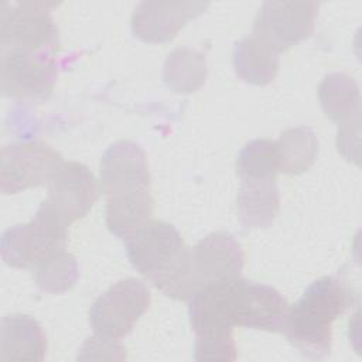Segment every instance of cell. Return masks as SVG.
I'll return each instance as SVG.
<instances>
[{
  "label": "cell",
  "instance_id": "6da1fadb",
  "mask_svg": "<svg viewBox=\"0 0 362 362\" xmlns=\"http://www.w3.org/2000/svg\"><path fill=\"white\" fill-rule=\"evenodd\" d=\"M124 242L130 263L156 288L170 298L189 300L195 293L191 247L175 226L150 219Z\"/></svg>",
  "mask_w": 362,
  "mask_h": 362
},
{
  "label": "cell",
  "instance_id": "7a4b0ae2",
  "mask_svg": "<svg viewBox=\"0 0 362 362\" xmlns=\"http://www.w3.org/2000/svg\"><path fill=\"white\" fill-rule=\"evenodd\" d=\"M352 303L354 291L346 281L324 276L311 283L288 308L283 332L303 355L321 359L331 351L332 322Z\"/></svg>",
  "mask_w": 362,
  "mask_h": 362
},
{
  "label": "cell",
  "instance_id": "3957f363",
  "mask_svg": "<svg viewBox=\"0 0 362 362\" xmlns=\"http://www.w3.org/2000/svg\"><path fill=\"white\" fill-rule=\"evenodd\" d=\"M71 223L47 199L27 223L8 228L1 236V259L18 269H35L65 249Z\"/></svg>",
  "mask_w": 362,
  "mask_h": 362
},
{
  "label": "cell",
  "instance_id": "277c9868",
  "mask_svg": "<svg viewBox=\"0 0 362 362\" xmlns=\"http://www.w3.org/2000/svg\"><path fill=\"white\" fill-rule=\"evenodd\" d=\"M45 1H3L0 8L1 47L52 55L59 49V35Z\"/></svg>",
  "mask_w": 362,
  "mask_h": 362
},
{
  "label": "cell",
  "instance_id": "5b68a950",
  "mask_svg": "<svg viewBox=\"0 0 362 362\" xmlns=\"http://www.w3.org/2000/svg\"><path fill=\"white\" fill-rule=\"evenodd\" d=\"M151 294L137 279H124L99 296L89 310L93 334L120 339L132 332L137 320L147 311Z\"/></svg>",
  "mask_w": 362,
  "mask_h": 362
},
{
  "label": "cell",
  "instance_id": "8992f818",
  "mask_svg": "<svg viewBox=\"0 0 362 362\" xmlns=\"http://www.w3.org/2000/svg\"><path fill=\"white\" fill-rule=\"evenodd\" d=\"M58 71L51 55L1 47V92L23 102H44L57 82Z\"/></svg>",
  "mask_w": 362,
  "mask_h": 362
},
{
  "label": "cell",
  "instance_id": "52a82bcc",
  "mask_svg": "<svg viewBox=\"0 0 362 362\" xmlns=\"http://www.w3.org/2000/svg\"><path fill=\"white\" fill-rule=\"evenodd\" d=\"M317 14V1H264L255 17L252 35L280 54L313 34Z\"/></svg>",
  "mask_w": 362,
  "mask_h": 362
},
{
  "label": "cell",
  "instance_id": "ba28073f",
  "mask_svg": "<svg viewBox=\"0 0 362 362\" xmlns=\"http://www.w3.org/2000/svg\"><path fill=\"white\" fill-rule=\"evenodd\" d=\"M64 163L59 153L38 140L6 144L0 153V188L16 194L30 187L48 184Z\"/></svg>",
  "mask_w": 362,
  "mask_h": 362
},
{
  "label": "cell",
  "instance_id": "9c48e42d",
  "mask_svg": "<svg viewBox=\"0 0 362 362\" xmlns=\"http://www.w3.org/2000/svg\"><path fill=\"white\" fill-rule=\"evenodd\" d=\"M239 276L212 281L189 297V322L197 338L232 334Z\"/></svg>",
  "mask_w": 362,
  "mask_h": 362
},
{
  "label": "cell",
  "instance_id": "30bf717a",
  "mask_svg": "<svg viewBox=\"0 0 362 362\" xmlns=\"http://www.w3.org/2000/svg\"><path fill=\"white\" fill-rule=\"evenodd\" d=\"M288 308L286 298L274 287L239 279L233 308L235 325L283 332Z\"/></svg>",
  "mask_w": 362,
  "mask_h": 362
},
{
  "label": "cell",
  "instance_id": "8fae6325",
  "mask_svg": "<svg viewBox=\"0 0 362 362\" xmlns=\"http://www.w3.org/2000/svg\"><path fill=\"white\" fill-rule=\"evenodd\" d=\"M150 173L143 148L133 141L113 143L100 158V189L106 197L150 189Z\"/></svg>",
  "mask_w": 362,
  "mask_h": 362
},
{
  "label": "cell",
  "instance_id": "7c38bea8",
  "mask_svg": "<svg viewBox=\"0 0 362 362\" xmlns=\"http://www.w3.org/2000/svg\"><path fill=\"white\" fill-rule=\"evenodd\" d=\"M245 264V253L228 232H212L191 249V269L197 290L212 281L236 277Z\"/></svg>",
  "mask_w": 362,
  "mask_h": 362
},
{
  "label": "cell",
  "instance_id": "4fadbf2b",
  "mask_svg": "<svg viewBox=\"0 0 362 362\" xmlns=\"http://www.w3.org/2000/svg\"><path fill=\"white\" fill-rule=\"evenodd\" d=\"M47 187L48 201L69 223L83 218L98 199L93 174L78 161H64Z\"/></svg>",
  "mask_w": 362,
  "mask_h": 362
},
{
  "label": "cell",
  "instance_id": "5bb4252c",
  "mask_svg": "<svg viewBox=\"0 0 362 362\" xmlns=\"http://www.w3.org/2000/svg\"><path fill=\"white\" fill-rule=\"evenodd\" d=\"M206 7L202 1H141L133 11L132 30L146 42H164Z\"/></svg>",
  "mask_w": 362,
  "mask_h": 362
},
{
  "label": "cell",
  "instance_id": "9a60e30c",
  "mask_svg": "<svg viewBox=\"0 0 362 362\" xmlns=\"http://www.w3.org/2000/svg\"><path fill=\"white\" fill-rule=\"evenodd\" d=\"M0 361H42L47 338L41 325L24 314L6 315L0 325Z\"/></svg>",
  "mask_w": 362,
  "mask_h": 362
},
{
  "label": "cell",
  "instance_id": "2e32d148",
  "mask_svg": "<svg viewBox=\"0 0 362 362\" xmlns=\"http://www.w3.org/2000/svg\"><path fill=\"white\" fill-rule=\"evenodd\" d=\"M236 209L239 222L245 228L270 226L280 209V195L274 178L242 180Z\"/></svg>",
  "mask_w": 362,
  "mask_h": 362
},
{
  "label": "cell",
  "instance_id": "e0dca14e",
  "mask_svg": "<svg viewBox=\"0 0 362 362\" xmlns=\"http://www.w3.org/2000/svg\"><path fill=\"white\" fill-rule=\"evenodd\" d=\"M153 215L150 189L106 197V226L122 240L129 239Z\"/></svg>",
  "mask_w": 362,
  "mask_h": 362
},
{
  "label": "cell",
  "instance_id": "ac0fdd59",
  "mask_svg": "<svg viewBox=\"0 0 362 362\" xmlns=\"http://www.w3.org/2000/svg\"><path fill=\"white\" fill-rule=\"evenodd\" d=\"M318 98L325 116L338 126L361 120V93L352 76L344 72L327 75L318 88Z\"/></svg>",
  "mask_w": 362,
  "mask_h": 362
},
{
  "label": "cell",
  "instance_id": "d6986e66",
  "mask_svg": "<svg viewBox=\"0 0 362 362\" xmlns=\"http://www.w3.org/2000/svg\"><path fill=\"white\" fill-rule=\"evenodd\" d=\"M233 66L242 81L263 86L277 75L279 54L257 37H245L235 44Z\"/></svg>",
  "mask_w": 362,
  "mask_h": 362
},
{
  "label": "cell",
  "instance_id": "ffe728a7",
  "mask_svg": "<svg viewBox=\"0 0 362 362\" xmlns=\"http://www.w3.org/2000/svg\"><path fill=\"white\" fill-rule=\"evenodd\" d=\"M279 156V171L297 175L307 171L315 161L318 139L307 126L284 130L276 141Z\"/></svg>",
  "mask_w": 362,
  "mask_h": 362
},
{
  "label": "cell",
  "instance_id": "44dd1931",
  "mask_svg": "<svg viewBox=\"0 0 362 362\" xmlns=\"http://www.w3.org/2000/svg\"><path fill=\"white\" fill-rule=\"evenodd\" d=\"M206 79L205 57L191 48H177L168 54L163 66V81L174 92L191 93Z\"/></svg>",
  "mask_w": 362,
  "mask_h": 362
},
{
  "label": "cell",
  "instance_id": "7402d4cb",
  "mask_svg": "<svg viewBox=\"0 0 362 362\" xmlns=\"http://www.w3.org/2000/svg\"><path fill=\"white\" fill-rule=\"evenodd\" d=\"M236 173L240 180L274 178L279 173L276 141L269 139L249 141L238 156Z\"/></svg>",
  "mask_w": 362,
  "mask_h": 362
},
{
  "label": "cell",
  "instance_id": "603a6c76",
  "mask_svg": "<svg viewBox=\"0 0 362 362\" xmlns=\"http://www.w3.org/2000/svg\"><path fill=\"white\" fill-rule=\"evenodd\" d=\"M37 286L47 293L59 294L71 290L79 279L76 259L62 249L44 260L35 269Z\"/></svg>",
  "mask_w": 362,
  "mask_h": 362
},
{
  "label": "cell",
  "instance_id": "cb8c5ba5",
  "mask_svg": "<svg viewBox=\"0 0 362 362\" xmlns=\"http://www.w3.org/2000/svg\"><path fill=\"white\" fill-rule=\"evenodd\" d=\"M195 361H235L236 345L232 334L197 338Z\"/></svg>",
  "mask_w": 362,
  "mask_h": 362
},
{
  "label": "cell",
  "instance_id": "d4e9b609",
  "mask_svg": "<svg viewBox=\"0 0 362 362\" xmlns=\"http://www.w3.org/2000/svg\"><path fill=\"white\" fill-rule=\"evenodd\" d=\"M119 339H112L100 337L98 334L86 338L76 356L78 361H123L126 359V349L117 342Z\"/></svg>",
  "mask_w": 362,
  "mask_h": 362
},
{
  "label": "cell",
  "instance_id": "484cf974",
  "mask_svg": "<svg viewBox=\"0 0 362 362\" xmlns=\"http://www.w3.org/2000/svg\"><path fill=\"white\" fill-rule=\"evenodd\" d=\"M361 120L348 122L338 126L337 146L338 151L355 164L359 163V134H361Z\"/></svg>",
  "mask_w": 362,
  "mask_h": 362
}]
</instances>
